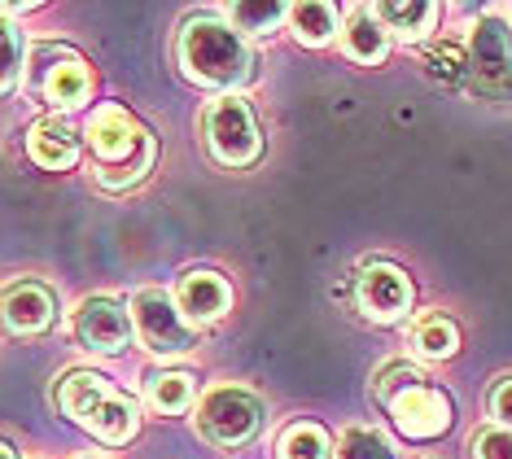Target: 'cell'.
Masks as SVG:
<instances>
[{"label": "cell", "instance_id": "obj_1", "mask_svg": "<svg viewBox=\"0 0 512 459\" xmlns=\"http://www.w3.org/2000/svg\"><path fill=\"white\" fill-rule=\"evenodd\" d=\"M84 149L92 153V175L106 193H127L154 171L158 140L123 105H97L84 123Z\"/></svg>", "mask_w": 512, "mask_h": 459}, {"label": "cell", "instance_id": "obj_2", "mask_svg": "<svg viewBox=\"0 0 512 459\" xmlns=\"http://www.w3.org/2000/svg\"><path fill=\"white\" fill-rule=\"evenodd\" d=\"M372 398L386 407L390 425L407 442H434L456 425V403L447 390L429 385V376L407 359H394L372 376Z\"/></svg>", "mask_w": 512, "mask_h": 459}, {"label": "cell", "instance_id": "obj_3", "mask_svg": "<svg viewBox=\"0 0 512 459\" xmlns=\"http://www.w3.org/2000/svg\"><path fill=\"white\" fill-rule=\"evenodd\" d=\"M53 403L71 425H79L88 438L106 446H127L141 429V407L136 398L119 390L110 376L101 372H62L53 385Z\"/></svg>", "mask_w": 512, "mask_h": 459}, {"label": "cell", "instance_id": "obj_4", "mask_svg": "<svg viewBox=\"0 0 512 459\" xmlns=\"http://www.w3.org/2000/svg\"><path fill=\"white\" fill-rule=\"evenodd\" d=\"M180 70L202 88H246L254 79V49L232 22L219 18H189L176 40Z\"/></svg>", "mask_w": 512, "mask_h": 459}, {"label": "cell", "instance_id": "obj_5", "mask_svg": "<svg viewBox=\"0 0 512 459\" xmlns=\"http://www.w3.org/2000/svg\"><path fill=\"white\" fill-rule=\"evenodd\" d=\"M202 140L219 167L246 171L263 158V127L241 92H224L202 110Z\"/></svg>", "mask_w": 512, "mask_h": 459}, {"label": "cell", "instance_id": "obj_6", "mask_svg": "<svg viewBox=\"0 0 512 459\" xmlns=\"http://www.w3.org/2000/svg\"><path fill=\"white\" fill-rule=\"evenodd\" d=\"M464 53H469V79H464V88L482 101L512 105V27L508 22L486 14L469 31Z\"/></svg>", "mask_w": 512, "mask_h": 459}, {"label": "cell", "instance_id": "obj_7", "mask_svg": "<svg viewBox=\"0 0 512 459\" xmlns=\"http://www.w3.org/2000/svg\"><path fill=\"white\" fill-rule=\"evenodd\" d=\"M197 433H202L219 451H237V446H250L263 429V403L259 394L246 390V385H219L197 403L193 416Z\"/></svg>", "mask_w": 512, "mask_h": 459}, {"label": "cell", "instance_id": "obj_8", "mask_svg": "<svg viewBox=\"0 0 512 459\" xmlns=\"http://www.w3.org/2000/svg\"><path fill=\"white\" fill-rule=\"evenodd\" d=\"M27 88H36L40 101L53 110H79L92 97V70L66 44H31Z\"/></svg>", "mask_w": 512, "mask_h": 459}, {"label": "cell", "instance_id": "obj_9", "mask_svg": "<svg viewBox=\"0 0 512 459\" xmlns=\"http://www.w3.org/2000/svg\"><path fill=\"white\" fill-rule=\"evenodd\" d=\"M127 311H132V328H136V337H141V346L149 355L176 359V355H189L197 346V324L184 320V311L167 289H154V285L136 289V298Z\"/></svg>", "mask_w": 512, "mask_h": 459}, {"label": "cell", "instance_id": "obj_10", "mask_svg": "<svg viewBox=\"0 0 512 459\" xmlns=\"http://www.w3.org/2000/svg\"><path fill=\"white\" fill-rule=\"evenodd\" d=\"M71 333L88 355H123V350L132 346V311H127L123 302L92 293V298L75 306Z\"/></svg>", "mask_w": 512, "mask_h": 459}, {"label": "cell", "instance_id": "obj_11", "mask_svg": "<svg viewBox=\"0 0 512 459\" xmlns=\"http://www.w3.org/2000/svg\"><path fill=\"white\" fill-rule=\"evenodd\" d=\"M355 302L372 324H399L412 311V280L394 263H372L355 280Z\"/></svg>", "mask_w": 512, "mask_h": 459}, {"label": "cell", "instance_id": "obj_12", "mask_svg": "<svg viewBox=\"0 0 512 459\" xmlns=\"http://www.w3.org/2000/svg\"><path fill=\"white\" fill-rule=\"evenodd\" d=\"M0 324L14 337H40L57 324V298L44 280H14L0 289Z\"/></svg>", "mask_w": 512, "mask_h": 459}, {"label": "cell", "instance_id": "obj_13", "mask_svg": "<svg viewBox=\"0 0 512 459\" xmlns=\"http://www.w3.org/2000/svg\"><path fill=\"white\" fill-rule=\"evenodd\" d=\"M176 306L184 311V320L197 324V328H206V324H219L228 315V306H232V285L219 272H189L180 280V289H176Z\"/></svg>", "mask_w": 512, "mask_h": 459}, {"label": "cell", "instance_id": "obj_14", "mask_svg": "<svg viewBox=\"0 0 512 459\" xmlns=\"http://www.w3.org/2000/svg\"><path fill=\"white\" fill-rule=\"evenodd\" d=\"M27 153H31V162L44 167V171H71L79 162V153H84V132H75L66 119L49 114V119L31 123Z\"/></svg>", "mask_w": 512, "mask_h": 459}, {"label": "cell", "instance_id": "obj_15", "mask_svg": "<svg viewBox=\"0 0 512 459\" xmlns=\"http://www.w3.org/2000/svg\"><path fill=\"white\" fill-rule=\"evenodd\" d=\"M342 49H346V57H351V62H359V66L386 62V53H390V31L381 27V18L372 14V5H355L351 14H346Z\"/></svg>", "mask_w": 512, "mask_h": 459}, {"label": "cell", "instance_id": "obj_16", "mask_svg": "<svg viewBox=\"0 0 512 459\" xmlns=\"http://www.w3.org/2000/svg\"><path fill=\"white\" fill-rule=\"evenodd\" d=\"M372 14L399 40H425L438 22V5H429V0H386V5H372Z\"/></svg>", "mask_w": 512, "mask_h": 459}, {"label": "cell", "instance_id": "obj_17", "mask_svg": "<svg viewBox=\"0 0 512 459\" xmlns=\"http://www.w3.org/2000/svg\"><path fill=\"white\" fill-rule=\"evenodd\" d=\"M407 341H412V355H421V359H451L460 350V328L442 311H425L412 324V337Z\"/></svg>", "mask_w": 512, "mask_h": 459}, {"label": "cell", "instance_id": "obj_18", "mask_svg": "<svg viewBox=\"0 0 512 459\" xmlns=\"http://www.w3.org/2000/svg\"><path fill=\"white\" fill-rule=\"evenodd\" d=\"M193 394H197V385L189 372H154L145 381V403L158 416H184L193 407Z\"/></svg>", "mask_w": 512, "mask_h": 459}, {"label": "cell", "instance_id": "obj_19", "mask_svg": "<svg viewBox=\"0 0 512 459\" xmlns=\"http://www.w3.org/2000/svg\"><path fill=\"white\" fill-rule=\"evenodd\" d=\"M289 31L298 35L302 44L320 49L337 35V9L324 5V0H302V5H289Z\"/></svg>", "mask_w": 512, "mask_h": 459}, {"label": "cell", "instance_id": "obj_20", "mask_svg": "<svg viewBox=\"0 0 512 459\" xmlns=\"http://www.w3.org/2000/svg\"><path fill=\"white\" fill-rule=\"evenodd\" d=\"M276 455L281 459H333V442L316 420H294L276 438Z\"/></svg>", "mask_w": 512, "mask_h": 459}, {"label": "cell", "instance_id": "obj_21", "mask_svg": "<svg viewBox=\"0 0 512 459\" xmlns=\"http://www.w3.org/2000/svg\"><path fill=\"white\" fill-rule=\"evenodd\" d=\"M22 75H27V35L18 22H9L0 14V97H9Z\"/></svg>", "mask_w": 512, "mask_h": 459}, {"label": "cell", "instance_id": "obj_22", "mask_svg": "<svg viewBox=\"0 0 512 459\" xmlns=\"http://www.w3.org/2000/svg\"><path fill=\"white\" fill-rule=\"evenodd\" d=\"M228 18L232 31L241 35H267L289 18V5H281V0H241V5H228Z\"/></svg>", "mask_w": 512, "mask_h": 459}, {"label": "cell", "instance_id": "obj_23", "mask_svg": "<svg viewBox=\"0 0 512 459\" xmlns=\"http://www.w3.org/2000/svg\"><path fill=\"white\" fill-rule=\"evenodd\" d=\"M333 459H399V451H394V442L386 438V433H377L368 425H355V429L342 433Z\"/></svg>", "mask_w": 512, "mask_h": 459}, {"label": "cell", "instance_id": "obj_24", "mask_svg": "<svg viewBox=\"0 0 512 459\" xmlns=\"http://www.w3.org/2000/svg\"><path fill=\"white\" fill-rule=\"evenodd\" d=\"M425 66L442 84H464V79H469V53H464V44H456V40L434 44V49L425 53Z\"/></svg>", "mask_w": 512, "mask_h": 459}, {"label": "cell", "instance_id": "obj_25", "mask_svg": "<svg viewBox=\"0 0 512 459\" xmlns=\"http://www.w3.org/2000/svg\"><path fill=\"white\" fill-rule=\"evenodd\" d=\"M473 459H512V429H482L473 438Z\"/></svg>", "mask_w": 512, "mask_h": 459}, {"label": "cell", "instance_id": "obj_26", "mask_svg": "<svg viewBox=\"0 0 512 459\" xmlns=\"http://www.w3.org/2000/svg\"><path fill=\"white\" fill-rule=\"evenodd\" d=\"M491 416L499 429H512V376H504L491 390Z\"/></svg>", "mask_w": 512, "mask_h": 459}, {"label": "cell", "instance_id": "obj_27", "mask_svg": "<svg viewBox=\"0 0 512 459\" xmlns=\"http://www.w3.org/2000/svg\"><path fill=\"white\" fill-rule=\"evenodd\" d=\"M0 459H18V451H14V446H9L5 438H0Z\"/></svg>", "mask_w": 512, "mask_h": 459}]
</instances>
